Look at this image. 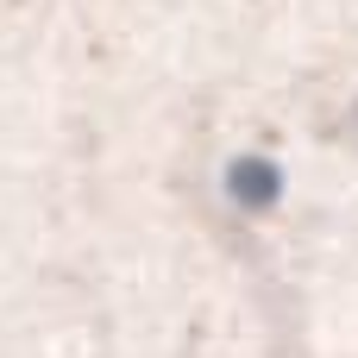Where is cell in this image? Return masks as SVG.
<instances>
[{
    "mask_svg": "<svg viewBox=\"0 0 358 358\" xmlns=\"http://www.w3.org/2000/svg\"><path fill=\"white\" fill-rule=\"evenodd\" d=\"M233 201H245V208H264V201H277V170L271 164H258V157H245V164H233Z\"/></svg>",
    "mask_w": 358,
    "mask_h": 358,
    "instance_id": "1",
    "label": "cell"
}]
</instances>
